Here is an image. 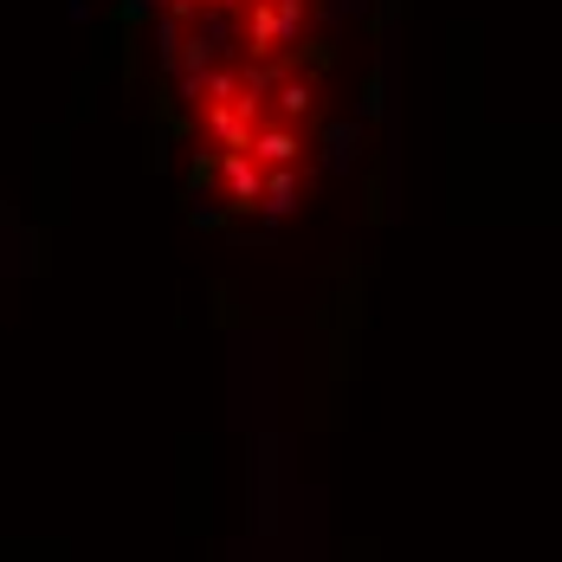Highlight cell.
Returning a JSON list of instances; mask_svg holds the SVG:
<instances>
[{
  "label": "cell",
  "mask_w": 562,
  "mask_h": 562,
  "mask_svg": "<svg viewBox=\"0 0 562 562\" xmlns=\"http://www.w3.org/2000/svg\"><path fill=\"white\" fill-rule=\"evenodd\" d=\"M188 149L233 214H279L317 169L330 0H149Z\"/></svg>",
  "instance_id": "6da1fadb"
}]
</instances>
